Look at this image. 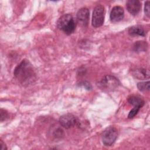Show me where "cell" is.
<instances>
[{"mask_svg":"<svg viewBox=\"0 0 150 150\" xmlns=\"http://www.w3.org/2000/svg\"><path fill=\"white\" fill-rule=\"evenodd\" d=\"M13 75L23 86H28L33 83L36 79V74L32 64L26 59L23 60L15 67Z\"/></svg>","mask_w":150,"mask_h":150,"instance_id":"obj_1","label":"cell"},{"mask_svg":"<svg viewBox=\"0 0 150 150\" xmlns=\"http://www.w3.org/2000/svg\"><path fill=\"white\" fill-rule=\"evenodd\" d=\"M57 28L67 35L73 33L76 27V22L71 14L66 13L61 16L57 22Z\"/></svg>","mask_w":150,"mask_h":150,"instance_id":"obj_2","label":"cell"},{"mask_svg":"<svg viewBox=\"0 0 150 150\" xmlns=\"http://www.w3.org/2000/svg\"><path fill=\"white\" fill-rule=\"evenodd\" d=\"M120 84V82L118 79L112 75H106L104 76L97 83V86L104 91H112L117 88Z\"/></svg>","mask_w":150,"mask_h":150,"instance_id":"obj_3","label":"cell"},{"mask_svg":"<svg viewBox=\"0 0 150 150\" xmlns=\"http://www.w3.org/2000/svg\"><path fill=\"white\" fill-rule=\"evenodd\" d=\"M118 137L117 129L112 126L107 127L102 133L101 139L105 146H111L115 141Z\"/></svg>","mask_w":150,"mask_h":150,"instance_id":"obj_4","label":"cell"},{"mask_svg":"<svg viewBox=\"0 0 150 150\" xmlns=\"http://www.w3.org/2000/svg\"><path fill=\"white\" fill-rule=\"evenodd\" d=\"M105 13V8L101 5H98L94 8L91 20V24L93 27L98 28L103 25Z\"/></svg>","mask_w":150,"mask_h":150,"instance_id":"obj_5","label":"cell"},{"mask_svg":"<svg viewBox=\"0 0 150 150\" xmlns=\"http://www.w3.org/2000/svg\"><path fill=\"white\" fill-rule=\"evenodd\" d=\"M59 123L64 128L69 129L75 125H79L80 122L77 118L73 114L67 113L60 117Z\"/></svg>","mask_w":150,"mask_h":150,"instance_id":"obj_6","label":"cell"},{"mask_svg":"<svg viewBox=\"0 0 150 150\" xmlns=\"http://www.w3.org/2000/svg\"><path fill=\"white\" fill-rule=\"evenodd\" d=\"M77 22L84 26L88 25L89 18H90V12L88 8H80L76 15Z\"/></svg>","mask_w":150,"mask_h":150,"instance_id":"obj_7","label":"cell"},{"mask_svg":"<svg viewBox=\"0 0 150 150\" xmlns=\"http://www.w3.org/2000/svg\"><path fill=\"white\" fill-rule=\"evenodd\" d=\"M124 16V9L120 6H114L110 14V18L112 22H117L121 21Z\"/></svg>","mask_w":150,"mask_h":150,"instance_id":"obj_8","label":"cell"},{"mask_svg":"<svg viewBox=\"0 0 150 150\" xmlns=\"http://www.w3.org/2000/svg\"><path fill=\"white\" fill-rule=\"evenodd\" d=\"M127 11L132 15H137L141 8V3L138 0H129L126 3Z\"/></svg>","mask_w":150,"mask_h":150,"instance_id":"obj_9","label":"cell"},{"mask_svg":"<svg viewBox=\"0 0 150 150\" xmlns=\"http://www.w3.org/2000/svg\"><path fill=\"white\" fill-rule=\"evenodd\" d=\"M128 33L130 36H145L146 35V32L144 28L140 25H135L130 27L128 30Z\"/></svg>","mask_w":150,"mask_h":150,"instance_id":"obj_10","label":"cell"},{"mask_svg":"<svg viewBox=\"0 0 150 150\" xmlns=\"http://www.w3.org/2000/svg\"><path fill=\"white\" fill-rule=\"evenodd\" d=\"M149 75L150 74L149 70L146 69L139 68L132 71V76L136 79L139 80L149 79Z\"/></svg>","mask_w":150,"mask_h":150,"instance_id":"obj_11","label":"cell"},{"mask_svg":"<svg viewBox=\"0 0 150 150\" xmlns=\"http://www.w3.org/2000/svg\"><path fill=\"white\" fill-rule=\"evenodd\" d=\"M128 101L130 104L132 105L134 107H139L141 108L142 107L145 103L144 99L140 96L137 95L130 96L128 98Z\"/></svg>","mask_w":150,"mask_h":150,"instance_id":"obj_12","label":"cell"},{"mask_svg":"<svg viewBox=\"0 0 150 150\" xmlns=\"http://www.w3.org/2000/svg\"><path fill=\"white\" fill-rule=\"evenodd\" d=\"M148 48V44L146 42L143 40L137 41L134 43L133 49L135 52H145Z\"/></svg>","mask_w":150,"mask_h":150,"instance_id":"obj_13","label":"cell"},{"mask_svg":"<svg viewBox=\"0 0 150 150\" xmlns=\"http://www.w3.org/2000/svg\"><path fill=\"white\" fill-rule=\"evenodd\" d=\"M137 87L141 91H146L149 90V81H142L137 84Z\"/></svg>","mask_w":150,"mask_h":150,"instance_id":"obj_14","label":"cell"},{"mask_svg":"<svg viewBox=\"0 0 150 150\" xmlns=\"http://www.w3.org/2000/svg\"><path fill=\"white\" fill-rule=\"evenodd\" d=\"M141 108L139 107H134L133 108L129 111L128 115V118L129 119H132L133 118L138 112V111H139V110Z\"/></svg>","mask_w":150,"mask_h":150,"instance_id":"obj_15","label":"cell"},{"mask_svg":"<svg viewBox=\"0 0 150 150\" xmlns=\"http://www.w3.org/2000/svg\"><path fill=\"white\" fill-rule=\"evenodd\" d=\"M8 117H9V114L8 111L3 108H1V111H0L1 122L5 121L7 118H8Z\"/></svg>","mask_w":150,"mask_h":150,"instance_id":"obj_16","label":"cell"},{"mask_svg":"<svg viewBox=\"0 0 150 150\" xmlns=\"http://www.w3.org/2000/svg\"><path fill=\"white\" fill-rule=\"evenodd\" d=\"M149 1H146L145 2V6H144V12L145 15L149 18V15H150V10H149Z\"/></svg>","mask_w":150,"mask_h":150,"instance_id":"obj_17","label":"cell"},{"mask_svg":"<svg viewBox=\"0 0 150 150\" xmlns=\"http://www.w3.org/2000/svg\"><path fill=\"white\" fill-rule=\"evenodd\" d=\"M80 86H83V87H84L85 88H86L87 90H91V85L90 84V83L86 81H82V82H80L79 83Z\"/></svg>","mask_w":150,"mask_h":150,"instance_id":"obj_18","label":"cell"},{"mask_svg":"<svg viewBox=\"0 0 150 150\" xmlns=\"http://www.w3.org/2000/svg\"><path fill=\"white\" fill-rule=\"evenodd\" d=\"M6 149H7V147L6 144L2 139H1L0 140V150H6Z\"/></svg>","mask_w":150,"mask_h":150,"instance_id":"obj_19","label":"cell"}]
</instances>
